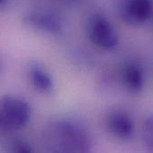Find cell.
<instances>
[{
    "label": "cell",
    "instance_id": "obj_5",
    "mask_svg": "<svg viewBox=\"0 0 153 153\" xmlns=\"http://www.w3.org/2000/svg\"><path fill=\"white\" fill-rule=\"evenodd\" d=\"M107 127L116 137L123 140L130 139L134 134V123L131 117L120 110L111 112L107 118Z\"/></svg>",
    "mask_w": 153,
    "mask_h": 153
},
{
    "label": "cell",
    "instance_id": "obj_6",
    "mask_svg": "<svg viewBox=\"0 0 153 153\" xmlns=\"http://www.w3.org/2000/svg\"><path fill=\"white\" fill-rule=\"evenodd\" d=\"M151 0H127L122 9L124 20L130 24H142L152 15Z\"/></svg>",
    "mask_w": 153,
    "mask_h": 153
},
{
    "label": "cell",
    "instance_id": "obj_1",
    "mask_svg": "<svg viewBox=\"0 0 153 153\" xmlns=\"http://www.w3.org/2000/svg\"><path fill=\"white\" fill-rule=\"evenodd\" d=\"M44 139L49 151L56 152H87L91 147L86 130L70 121L52 124L45 131Z\"/></svg>",
    "mask_w": 153,
    "mask_h": 153
},
{
    "label": "cell",
    "instance_id": "obj_8",
    "mask_svg": "<svg viewBox=\"0 0 153 153\" xmlns=\"http://www.w3.org/2000/svg\"><path fill=\"white\" fill-rule=\"evenodd\" d=\"M30 78L33 88L42 93L50 94L53 91V82L49 74L38 65H33L30 71Z\"/></svg>",
    "mask_w": 153,
    "mask_h": 153
},
{
    "label": "cell",
    "instance_id": "obj_4",
    "mask_svg": "<svg viewBox=\"0 0 153 153\" xmlns=\"http://www.w3.org/2000/svg\"><path fill=\"white\" fill-rule=\"evenodd\" d=\"M24 22L30 27L50 34H58L63 30L59 16L46 10H34L24 17Z\"/></svg>",
    "mask_w": 153,
    "mask_h": 153
},
{
    "label": "cell",
    "instance_id": "obj_11",
    "mask_svg": "<svg viewBox=\"0 0 153 153\" xmlns=\"http://www.w3.org/2000/svg\"><path fill=\"white\" fill-rule=\"evenodd\" d=\"M2 68H3V61H2V58H1V56H0V74H1Z\"/></svg>",
    "mask_w": 153,
    "mask_h": 153
},
{
    "label": "cell",
    "instance_id": "obj_10",
    "mask_svg": "<svg viewBox=\"0 0 153 153\" xmlns=\"http://www.w3.org/2000/svg\"><path fill=\"white\" fill-rule=\"evenodd\" d=\"M11 151L13 152L29 153L32 152V148H31L30 144H29L25 141H22V140H15L12 143Z\"/></svg>",
    "mask_w": 153,
    "mask_h": 153
},
{
    "label": "cell",
    "instance_id": "obj_7",
    "mask_svg": "<svg viewBox=\"0 0 153 153\" xmlns=\"http://www.w3.org/2000/svg\"><path fill=\"white\" fill-rule=\"evenodd\" d=\"M123 81L126 90L131 93H139L144 84L143 69L135 63L127 65L123 72Z\"/></svg>",
    "mask_w": 153,
    "mask_h": 153
},
{
    "label": "cell",
    "instance_id": "obj_2",
    "mask_svg": "<svg viewBox=\"0 0 153 153\" xmlns=\"http://www.w3.org/2000/svg\"><path fill=\"white\" fill-rule=\"evenodd\" d=\"M31 110L22 98L5 95L0 98V134H9L24 128L29 123Z\"/></svg>",
    "mask_w": 153,
    "mask_h": 153
},
{
    "label": "cell",
    "instance_id": "obj_9",
    "mask_svg": "<svg viewBox=\"0 0 153 153\" xmlns=\"http://www.w3.org/2000/svg\"><path fill=\"white\" fill-rule=\"evenodd\" d=\"M143 139L146 143V145L152 150L153 146L152 139V118L149 117L143 126Z\"/></svg>",
    "mask_w": 153,
    "mask_h": 153
},
{
    "label": "cell",
    "instance_id": "obj_3",
    "mask_svg": "<svg viewBox=\"0 0 153 153\" xmlns=\"http://www.w3.org/2000/svg\"><path fill=\"white\" fill-rule=\"evenodd\" d=\"M87 37L96 47L110 50L117 46L118 36L112 23L101 14L91 16L86 25Z\"/></svg>",
    "mask_w": 153,
    "mask_h": 153
},
{
    "label": "cell",
    "instance_id": "obj_12",
    "mask_svg": "<svg viewBox=\"0 0 153 153\" xmlns=\"http://www.w3.org/2000/svg\"><path fill=\"white\" fill-rule=\"evenodd\" d=\"M4 0H0V4H1L2 3H4Z\"/></svg>",
    "mask_w": 153,
    "mask_h": 153
}]
</instances>
